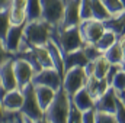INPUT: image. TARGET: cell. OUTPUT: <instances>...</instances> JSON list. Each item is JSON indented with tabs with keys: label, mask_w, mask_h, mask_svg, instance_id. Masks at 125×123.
Instances as JSON below:
<instances>
[{
	"label": "cell",
	"mask_w": 125,
	"mask_h": 123,
	"mask_svg": "<svg viewBox=\"0 0 125 123\" xmlns=\"http://www.w3.org/2000/svg\"><path fill=\"white\" fill-rule=\"evenodd\" d=\"M70 109H71V97L61 87L60 90H57L51 104L45 109L44 117L48 120V123H67Z\"/></svg>",
	"instance_id": "1"
},
{
	"label": "cell",
	"mask_w": 125,
	"mask_h": 123,
	"mask_svg": "<svg viewBox=\"0 0 125 123\" xmlns=\"http://www.w3.org/2000/svg\"><path fill=\"white\" fill-rule=\"evenodd\" d=\"M51 39L60 46V49L64 52L76 51L83 46V39L79 31V26H71V28H54L51 32Z\"/></svg>",
	"instance_id": "2"
},
{
	"label": "cell",
	"mask_w": 125,
	"mask_h": 123,
	"mask_svg": "<svg viewBox=\"0 0 125 123\" xmlns=\"http://www.w3.org/2000/svg\"><path fill=\"white\" fill-rule=\"evenodd\" d=\"M52 26L48 25L47 22H44L42 19H36L25 23V29H23V38L31 44L32 46H38V45H47V42L51 39V32Z\"/></svg>",
	"instance_id": "3"
},
{
	"label": "cell",
	"mask_w": 125,
	"mask_h": 123,
	"mask_svg": "<svg viewBox=\"0 0 125 123\" xmlns=\"http://www.w3.org/2000/svg\"><path fill=\"white\" fill-rule=\"evenodd\" d=\"M22 91H23V104L19 110V114L23 117L32 119V120H38V119L44 117V110L38 104L35 90H33V84L29 83L28 86H25L22 88Z\"/></svg>",
	"instance_id": "4"
},
{
	"label": "cell",
	"mask_w": 125,
	"mask_h": 123,
	"mask_svg": "<svg viewBox=\"0 0 125 123\" xmlns=\"http://www.w3.org/2000/svg\"><path fill=\"white\" fill-rule=\"evenodd\" d=\"M87 83V74L84 71V67H73L65 71L62 77V88L71 97L73 94L84 88Z\"/></svg>",
	"instance_id": "5"
},
{
	"label": "cell",
	"mask_w": 125,
	"mask_h": 123,
	"mask_svg": "<svg viewBox=\"0 0 125 123\" xmlns=\"http://www.w3.org/2000/svg\"><path fill=\"white\" fill-rule=\"evenodd\" d=\"M64 15V0H41V19L58 28Z\"/></svg>",
	"instance_id": "6"
},
{
	"label": "cell",
	"mask_w": 125,
	"mask_h": 123,
	"mask_svg": "<svg viewBox=\"0 0 125 123\" xmlns=\"http://www.w3.org/2000/svg\"><path fill=\"white\" fill-rule=\"evenodd\" d=\"M32 84L33 86H47V87H51V88H54L57 91L62 87V77L54 67L42 68L41 71L33 74Z\"/></svg>",
	"instance_id": "7"
},
{
	"label": "cell",
	"mask_w": 125,
	"mask_h": 123,
	"mask_svg": "<svg viewBox=\"0 0 125 123\" xmlns=\"http://www.w3.org/2000/svg\"><path fill=\"white\" fill-rule=\"evenodd\" d=\"M79 31H80L83 42L94 44L102 36V33L105 32V25H103V22L96 20V19L92 18V19L82 20L79 23Z\"/></svg>",
	"instance_id": "8"
},
{
	"label": "cell",
	"mask_w": 125,
	"mask_h": 123,
	"mask_svg": "<svg viewBox=\"0 0 125 123\" xmlns=\"http://www.w3.org/2000/svg\"><path fill=\"white\" fill-rule=\"evenodd\" d=\"M80 22V0H64V15L58 28L65 29L71 26H79Z\"/></svg>",
	"instance_id": "9"
},
{
	"label": "cell",
	"mask_w": 125,
	"mask_h": 123,
	"mask_svg": "<svg viewBox=\"0 0 125 123\" xmlns=\"http://www.w3.org/2000/svg\"><path fill=\"white\" fill-rule=\"evenodd\" d=\"M13 70H15V75H16L18 88L22 90L25 86L32 83V77L35 74V70L26 60H23V58H13Z\"/></svg>",
	"instance_id": "10"
},
{
	"label": "cell",
	"mask_w": 125,
	"mask_h": 123,
	"mask_svg": "<svg viewBox=\"0 0 125 123\" xmlns=\"http://www.w3.org/2000/svg\"><path fill=\"white\" fill-rule=\"evenodd\" d=\"M0 100L3 113L4 112H19L23 104V91L21 88H13L9 91H4L0 88Z\"/></svg>",
	"instance_id": "11"
},
{
	"label": "cell",
	"mask_w": 125,
	"mask_h": 123,
	"mask_svg": "<svg viewBox=\"0 0 125 123\" xmlns=\"http://www.w3.org/2000/svg\"><path fill=\"white\" fill-rule=\"evenodd\" d=\"M0 88L4 91L18 88L16 75L13 70V58L0 64Z\"/></svg>",
	"instance_id": "12"
},
{
	"label": "cell",
	"mask_w": 125,
	"mask_h": 123,
	"mask_svg": "<svg viewBox=\"0 0 125 123\" xmlns=\"http://www.w3.org/2000/svg\"><path fill=\"white\" fill-rule=\"evenodd\" d=\"M118 93L112 87L108 88V91L103 93L100 97L94 100V110L96 112H106V113H115L116 107V100H118Z\"/></svg>",
	"instance_id": "13"
},
{
	"label": "cell",
	"mask_w": 125,
	"mask_h": 123,
	"mask_svg": "<svg viewBox=\"0 0 125 123\" xmlns=\"http://www.w3.org/2000/svg\"><path fill=\"white\" fill-rule=\"evenodd\" d=\"M23 29H25V23L23 25H12L10 29L7 32L6 38H4V48L10 52V54H16L18 48L21 45V41L23 38Z\"/></svg>",
	"instance_id": "14"
},
{
	"label": "cell",
	"mask_w": 125,
	"mask_h": 123,
	"mask_svg": "<svg viewBox=\"0 0 125 123\" xmlns=\"http://www.w3.org/2000/svg\"><path fill=\"white\" fill-rule=\"evenodd\" d=\"M9 15L12 25L26 23V0H10Z\"/></svg>",
	"instance_id": "15"
},
{
	"label": "cell",
	"mask_w": 125,
	"mask_h": 123,
	"mask_svg": "<svg viewBox=\"0 0 125 123\" xmlns=\"http://www.w3.org/2000/svg\"><path fill=\"white\" fill-rule=\"evenodd\" d=\"M71 103L80 110V112H86V110H90L94 109V98L92 97V94L84 88L79 90L76 94L71 96Z\"/></svg>",
	"instance_id": "16"
},
{
	"label": "cell",
	"mask_w": 125,
	"mask_h": 123,
	"mask_svg": "<svg viewBox=\"0 0 125 123\" xmlns=\"http://www.w3.org/2000/svg\"><path fill=\"white\" fill-rule=\"evenodd\" d=\"M64 58V68L65 71L73 68V67H86V64L89 62V60L86 58L83 49H76V51H70V52H64L62 54Z\"/></svg>",
	"instance_id": "17"
},
{
	"label": "cell",
	"mask_w": 125,
	"mask_h": 123,
	"mask_svg": "<svg viewBox=\"0 0 125 123\" xmlns=\"http://www.w3.org/2000/svg\"><path fill=\"white\" fill-rule=\"evenodd\" d=\"M33 90H35V96H36V100H38L39 107L45 112V109L54 100L57 91L54 88H51V87H47V86H33Z\"/></svg>",
	"instance_id": "18"
},
{
	"label": "cell",
	"mask_w": 125,
	"mask_h": 123,
	"mask_svg": "<svg viewBox=\"0 0 125 123\" xmlns=\"http://www.w3.org/2000/svg\"><path fill=\"white\" fill-rule=\"evenodd\" d=\"M47 48L50 51V55H51V60H52V65L54 68L60 72V75L64 77L65 74V68H64V58H62V51L60 49V46L52 41L50 39L47 42Z\"/></svg>",
	"instance_id": "19"
},
{
	"label": "cell",
	"mask_w": 125,
	"mask_h": 123,
	"mask_svg": "<svg viewBox=\"0 0 125 123\" xmlns=\"http://www.w3.org/2000/svg\"><path fill=\"white\" fill-rule=\"evenodd\" d=\"M103 25H105V29L115 32L118 36H122L124 35V28H125V10L119 15L111 16L108 20L103 22Z\"/></svg>",
	"instance_id": "20"
},
{
	"label": "cell",
	"mask_w": 125,
	"mask_h": 123,
	"mask_svg": "<svg viewBox=\"0 0 125 123\" xmlns=\"http://www.w3.org/2000/svg\"><path fill=\"white\" fill-rule=\"evenodd\" d=\"M32 52H33V55H35V58H36V62L39 64L41 68H51V67H54L47 45L32 46Z\"/></svg>",
	"instance_id": "21"
},
{
	"label": "cell",
	"mask_w": 125,
	"mask_h": 123,
	"mask_svg": "<svg viewBox=\"0 0 125 123\" xmlns=\"http://www.w3.org/2000/svg\"><path fill=\"white\" fill-rule=\"evenodd\" d=\"M118 39H119V36H118L115 32L105 29V32L102 33V36L94 42V45H96V46H97V49L103 54V52H105L106 49H109L114 44H116V42H118Z\"/></svg>",
	"instance_id": "22"
},
{
	"label": "cell",
	"mask_w": 125,
	"mask_h": 123,
	"mask_svg": "<svg viewBox=\"0 0 125 123\" xmlns=\"http://www.w3.org/2000/svg\"><path fill=\"white\" fill-rule=\"evenodd\" d=\"M92 18L100 22H105L111 18V13L102 0H92Z\"/></svg>",
	"instance_id": "23"
},
{
	"label": "cell",
	"mask_w": 125,
	"mask_h": 123,
	"mask_svg": "<svg viewBox=\"0 0 125 123\" xmlns=\"http://www.w3.org/2000/svg\"><path fill=\"white\" fill-rule=\"evenodd\" d=\"M93 64H94L93 75H94V77H97L99 80H100V78H105V77H106V74H108V71H109L111 62L108 61V60L105 58V55L102 54L100 57H97V58L94 60Z\"/></svg>",
	"instance_id": "24"
},
{
	"label": "cell",
	"mask_w": 125,
	"mask_h": 123,
	"mask_svg": "<svg viewBox=\"0 0 125 123\" xmlns=\"http://www.w3.org/2000/svg\"><path fill=\"white\" fill-rule=\"evenodd\" d=\"M103 55H105V58L111 62V64H118V65H121V62L124 61V55H122V51H121V46H119L118 42L114 44L109 49H106V51L103 52Z\"/></svg>",
	"instance_id": "25"
},
{
	"label": "cell",
	"mask_w": 125,
	"mask_h": 123,
	"mask_svg": "<svg viewBox=\"0 0 125 123\" xmlns=\"http://www.w3.org/2000/svg\"><path fill=\"white\" fill-rule=\"evenodd\" d=\"M41 19V0H26V22Z\"/></svg>",
	"instance_id": "26"
},
{
	"label": "cell",
	"mask_w": 125,
	"mask_h": 123,
	"mask_svg": "<svg viewBox=\"0 0 125 123\" xmlns=\"http://www.w3.org/2000/svg\"><path fill=\"white\" fill-rule=\"evenodd\" d=\"M12 23H10V15H9V9L6 10H0V41L4 42V38L7 35V32L10 29Z\"/></svg>",
	"instance_id": "27"
},
{
	"label": "cell",
	"mask_w": 125,
	"mask_h": 123,
	"mask_svg": "<svg viewBox=\"0 0 125 123\" xmlns=\"http://www.w3.org/2000/svg\"><path fill=\"white\" fill-rule=\"evenodd\" d=\"M111 87L118 93V94H122V93H124V90H125V71L122 68H121V70L116 72V75L114 77Z\"/></svg>",
	"instance_id": "28"
},
{
	"label": "cell",
	"mask_w": 125,
	"mask_h": 123,
	"mask_svg": "<svg viewBox=\"0 0 125 123\" xmlns=\"http://www.w3.org/2000/svg\"><path fill=\"white\" fill-rule=\"evenodd\" d=\"M108 9V12L111 13V16H115V15H119L125 10L124 4L121 3V0H102Z\"/></svg>",
	"instance_id": "29"
},
{
	"label": "cell",
	"mask_w": 125,
	"mask_h": 123,
	"mask_svg": "<svg viewBox=\"0 0 125 123\" xmlns=\"http://www.w3.org/2000/svg\"><path fill=\"white\" fill-rule=\"evenodd\" d=\"M82 49H83V52H84V55H86V58H87L89 61H94L97 57H100V55H102V52L97 49V46H96L94 44L84 42V44H83V46H82Z\"/></svg>",
	"instance_id": "30"
},
{
	"label": "cell",
	"mask_w": 125,
	"mask_h": 123,
	"mask_svg": "<svg viewBox=\"0 0 125 123\" xmlns=\"http://www.w3.org/2000/svg\"><path fill=\"white\" fill-rule=\"evenodd\" d=\"M80 18L82 20L92 19V0H80Z\"/></svg>",
	"instance_id": "31"
},
{
	"label": "cell",
	"mask_w": 125,
	"mask_h": 123,
	"mask_svg": "<svg viewBox=\"0 0 125 123\" xmlns=\"http://www.w3.org/2000/svg\"><path fill=\"white\" fill-rule=\"evenodd\" d=\"M94 123H118L114 113L106 112H96L94 114Z\"/></svg>",
	"instance_id": "32"
},
{
	"label": "cell",
	"mask_w": 125,
	"mask_h": 123,
	"mask_svg": "<svg viewBox=\"0 0 125 123\" xmlns=\"http://www.w3.org/2000/svg\"><path fill=\"white\" fill-rule=\"evenodd\" d=\"M115 119L118 123H125V106L122 103V97L121 94L118 96V100H116V107H115Z\"/></svg>",
	"instance_id": "33"
},
{
	"label": "cell",
	"mask_w": 125,
	"mask_h": 123,
	"mask_svg": "<svg viewBox=\"0 0 125 123\" xmlns=\"http://www.w3.org/2000/svg\"><path fill=\"white\" fill-rule=\"evenodd\" d=\"M67 123H83V120H82V112L73 103H71V109H70V114H68Z\"/></svg>",
	"instance_id": "34"
},
{
	"label": "cell",
	"mask_w": 125,
	"mask_h": 123,
	"mask_svg": "<svg viewBox=\"0 0 125 123\" xmlns=\"http://www.w3.org/2000/svg\"><path fill=\"white\" fill-rule=\"evenodd\" d=\"M108 88H109V84H108V81H106L105 78H100V80H99V83H97L96 93H94V100H96L97 97H100L103 93L108 91Z\"/></svg>",
	"instance_id": "35"
},
{
	"label": "cell",
	"mask_w": 125,
	"mask_h": 123,
	"mask_svg": "<svg viewBox=\"0 0 125 123\" xmlns=\"http://www.w3.org/2000/svg\"><path fill=\"white\" fill-rule=\"evenodd\" d=\"M15 57V54H10L6 48H4V44L0 41V64L4 61H7V60H12Z\"/></svg>",
	"instance_id": "36"
},
{
	"label": "cell",
	"mask_w": 125,
	"mask_h": 123,
	"mask_svg": "<svg viewBox=\"0 0 125 123\" xmlns=\"http://www.w3.org/2000/svg\"><path fill=\"white\" fill-rule=\"evenodd\" d=\"M94 114H96L94 109L82 112V120H83V123H94Z\"/></svg>",
	"instance_id": "37"
},
{
	"label": "cell",
	"mask_w": 125,
	"mask_h": 123,
	"mask_svg": "<svg viewBox=\"0 0 125 123\" xmlns=\"http://www.w3.org/2000/svg\"><path fill=\"white\" fill-rule=\"evenodd\" d=\"M22 117V120L25 123H48V120L45 119V117H41V119H38V120H32V119H28V117H23V116H21Z\"/></svg>",
	"instance_id": "38"
},
{
	"label": "cell",
	"mask_w": 125,
	"mask_h": 123,
	"mask_svg": "<svg viewBox=\"0 0 125 123\" xmlns=\"http://www.w3.org/2000/svg\"><path fill=\"white\" fill-rule=\"evenodd\" d=\"M118 44H119V46H121V51H122V55H124V61H125V35L119 36V39H118Z\"/></svg>",
	"instance_id": "39"
},
{
	"label": "cell",
	"mask_w": 125,
	"mask_h": 123,
	"mask_svg": "<svg viewBox=\"0 0 125 123\" xmlns=\"http://www.w3.org/2000/svg\"><path fill=\"white\" fill-rule=\"evenodd\" d=\"M10 7V0H0V10H6Z\"/></svg>",
	"instance_id": "40"
},
{
	"label": "cell",
	"mask_w": 125,
	"mask_h": 123,
	"mask_svg": "<svg viewBox=\"0 0 125 123\" xmlns=\"http://www.w3.org/2000/svg\"><path fill=\"white\" fill-rule=\"evenodd\" d=\"M4 120V114H3V107H1V100H0V123Z\"/></svg>",
	"instance_id": "41"
},
{
	"label": "cell",
	"mask_w": 125,
	"mask_h": 123,
	"mask_svg": "<svg viewBox=\"0 0 125 123\" xmlns=\"http://www.w3.org/2000/svg\"><path fill=\"white\" fill-rule=\"evenodd\" d=\"M122 97V103H124V106H125V96H121Z\"/></svg>",
	"instance_id": "42"
},
{
	"label": "cell",
	"mask_w": 125,
	"mask_h": 123,
	"mask_svg": "<svg viewBox=\"0 0 125 123\" xmlns=\"http://www.w3.org/2000/svg\"><path fill=\"white\" fill-rule=\"evenodd\" d=\"M121 3H122V4H124V7H125V0H121Z\"/></svg>",
	"instance_id": "43"
},
{
	"label": "cell",
	"mask_w": 125,
	"mask_h": 123,
	"mask_svg": "<svg viewBox=\"0 0 125 123\" xmlns=\"http://www.w3.org/2000/svg\"><path fill=\"white\" fill-rule=\"evenodd\" d=\"M16 119H18V117H16ZM10 123H18V120H13V122H10Z\"/></svg>",
	"instance_id": "44"
},
{
	"label": "cell",
	"mask_w": 125,
	"mask_h": 123,
	"mask_svg": "<svg viewBox=\"0 0 125 123\" xmlns=\"http://www.w3.org/2000/svg\"><path fill=\"white\" fill-rule=\"evenodd\" d=\"M121 96H125V90H124V93H122V94H121Z\"/></svg>",
	"instance_id": "45"
},
{
	"label": "cell",
	"mask_w": 125,
	"mask_h": 123,
	"mask_svg": "<svg viewBox=\"0 0 125 123\" xmlns=\"http://www.w3.org/2000/svg\"><path fill=\"white\" fill-rule=\"evenodd\" d=\"M124 33H125V28H124Z\"/></svg>",
	"instance_id": "46"
},
{
	"label": "cell",
	"mask_w": 125,
	"mask_h": 123,
	"mask_svg": "<svg viewBox=\"0 0 125 123\" xmlns=\"http://www.w3.org/2000/svg\"><path fill=\"white\" fill-rule=\"evenodd\" d=\"M124 35H125V33H124Z\"/></svg>",
	"instance_id": "47"
}]
</instances>
